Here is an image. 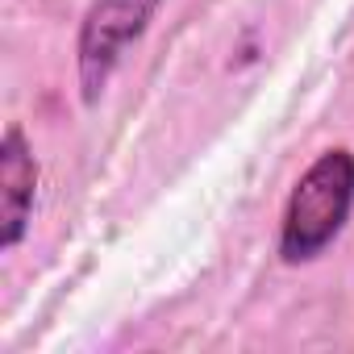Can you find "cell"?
<instances>
[{"instance_id":"obj_1","label":"cell","mask_w":354,"mask_h":354,"mask_svg":"<svg viewBox=\"0 0 354 354\" xmlns=\"http://www.w3.org/2000/svg\"><path fill=\"white\" fill-rule=\"evenodd\" d=\"M354 209V154L325 150L288 196L283 225H279V259L283 263H313L346 225Z\"/></svg>"},{"instance_id":"obj_2","label":"cell","mask_w":354,"mask_h":354,"mask_svg":"<svg viewBox=\"0 0 354 354\" xmlns=\"http://www.w3.org/2000/svg\"><path fill=\"white\" fill-rule=\"evenodd\" d=\"M158 5L162 0H92L75 38V67H80V88L88 104L100 100L121 55L146 34Z\"/></svg>"},{"instance_id":"obj_3","label":"cell","mask_w":354,"mask_h":354,"mask_svg":"<svg viewBox=\"0 0 354 354\" xmlns=\"http://www.w3.org/2000/svg\"><path fill=\"white\" fill-rule=\"evenodd\" d=\"M38 162L21 125H9L0 138V250H13L34 217Z\"/></svg>"}]
</instances>
